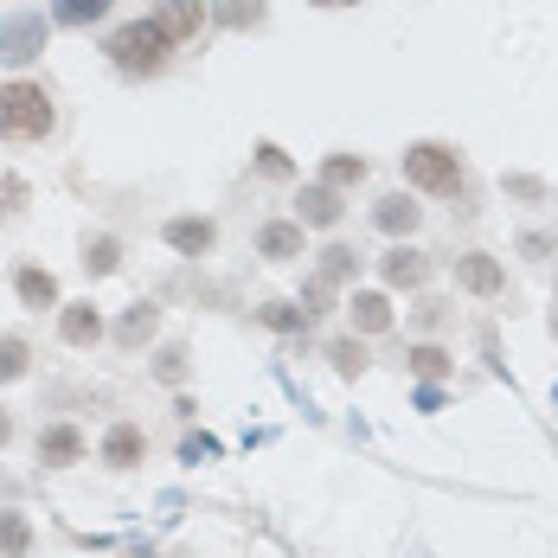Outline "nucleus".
Segmentation results:
<instances>
[{"mask_svg": "<svg viewBox=\"0 0 558 558\" xmlns=\"http://www.w3.org/2000/svg\"><path fill=\"white\" fill-rule=\"evenodd\" d=\"M0 135L7 142H39L52 135V97L39 84H0Z\"/></svg>", "mask_w": 558, "mask_h": 558, "instance_id": "f257e3e1", "label": "nucleus"}, {"mask_svg": "<svg viewBox=\"0 0 558 558\" xmlns=\"http://www.w3.org/2000/svg\"><path fill=\"white\" fill-rule=\"evenodd\" d=\"M168 33H161V20H129V26H116L110 33V58L122 64V71H161L168 64Z\"/></svg>", "mask_w": 558, "mask_h": 558, "instance_id": "f03ea898", "label": "nucleus"}, {"mask_svg": "<svg viewBox=\"0 0 558 558\" xmlns=\"http://www.w3.org/2000/svg\"><path fill=\"white\" fill-rule=\"evenodd\" d=\"M404 180L424 193H462V161L444 142H417V148H404Z\"/></svg>", "mask_w": 558, "mask_h": 558, "instance_id": "7ed1b4c3", "label": "nucleus"}, {"mask_svg": "<svg viewBox=\"0 0 558 558\" xmlns=\"http://www.w3.org/2000/svg\"><path fill=\"white\" fill-rule=\"evenodd\" d=\"M46 52V20L39 13H13L0 20V64H26V58Z\"/></svg>", "mask_w": 558, "mask_h": 558, "instance_id": "20e7f679", "label": "nucleus"}, {"mask_svg": "<svg viewBox=\"0 0 558 558\" xmlns=\"http://www.w3.org/2000/svg\"><path fill=\"white\" fill-rule=\"evenodd\" d=\"M155 20H161V33H168V39H193V33H199V20H206V7H199V0H168Z\"/></svg>", "mask_w": 558, "mask_h": 558, "instance_id": "39448f33", "label": "nucleus"}, {"mask_svg": "<svg viewBox=\"0 0 558 558\" xmlns=\"http://www.w3.org/2000/svg\"><path fill=\"white\" fill-rule=\"evenodd\" d=\"M353 328H360V335H386L391 328V302L386 295H373V289H360V295H353Z\"/></svg>", "mask_w": 558, "mask_h": 558, "instance_id": "423d86ee", "label": "nucleus"}, {"mask_svg": "<svg viewBox=\"0 0 558 558\" xmlns=\"http://www.w3.org/2000/svg\"><path fill=\"white\" fill-rule=\"evenodd\" d=\"M456 277H462V289H475V295H495L501 289V264L495 257H462Z\"/></svg>", "mask_w": 558, "mask_h": 558, "instance_id": "0eeeda50", "label": "nucleus"}, {"mask_svg": "<svg viewBox=\"0 0 558 558\" xmlns=\"http://www.w3.org/2000/svg\"><path fill=\"white\" fill-rule=\"evenodd\" d=\"M168 244H173V251H186V257H199V251H213V225H206V219H173L168 225Z\"/></svg>", "mask_w": 558, "mask_h": 558, "instance_id": "6e6552de", "label": "nucleus"}, {"mask_svg": "<svg viewBox=\"0 0 558 558\" xmlns=\"http://www.w3.org/2000/svg\"><path fill=\"white\" fill-rule=\"evenodd\" d=\"M340 219V193L335 186H308L302 193V225H335Z\"/></svg>", "mask_w": 558, "mask_h": 558, "instance_id": "1a4fd4ad", "label": "nucleus"}, {"mask_svg": "<svg viewBox=\"0 0 558 558\" xmlns=\"http://www.w3.org/2000/svg\"><path fill=\"white\" fill-rule=\"evenodd\" d=\"M13 289H20V302H26V308H52V302H58V282L46 277V270H20Z\"/></svg>", "mask_w": 558, "mask_h": 558, "instance_id": "9d476101", "label": "nucleus"}, {"mask_svg": "<svg viewBox=\"0 0 558 558\" xmlns=\"http://www.w3.org/2000/svg\"><path fill=\"white\" fill-rule=\"evenodd\" d=\"M97 335H104V315H97V308H84V302L64 308V340H71V347H90Z\"/></svg>", "mask_w": 558, "mask_h": 558, "instance_id": "9b49d317", "label": "nucleus"}, {"mask_svg": "<svg viewBox=\"0 0 558 558\" xmlns=\"http://www.w3.org/2000/svg\"><path fill=\"white\" fill-rule=\"evenodd\" d=\"M77 456H84V437H77V430H64V424L39 437V462H77Z\"/></svg>", "mask_w": 558, "mask_h": 558, "instance_id": "f8f14e48", "label": "nucleus"}, {"mask_svg": "<svg viewBox=\"0 0 558 558\" xmlns=\"http://www.w3.org/2000/svg\"><path fill=\"white\" fill-rule=\"evenodd\" d=\"M386 282L391 289H417V282H424V257H417V251H391L386 257Z\"/></svg>", "mask_w": 558, "mask_h": 558, "instance_id": "ddd939ff", "label": "nucleus"}, {"mask_svg": "<svg viewBox=\"0 0 558 558\" xmlns=\"http://www.w3.org/2000/svg\"><path fill=\"white\" fill-rule=\"evenodd\" d=\"M264 257H295L302 251V225H264Z\"/></svg>", "mask_w": 558, "mask_h": 558, "instance_id": "4468645a", "label": "nucleus"}, {"mask_svg": "<svg viewBox=\"0 0 558 558\" xmlns=\"http://www.w3.org/2000/svg\"><path fill=\"white\" fill-rule=\"evenodd\" d=\"M52 13H58V26H90V20L110 13V0H58Z\"/></svg>", "mask_w": 558, "mask_h": 558, "instance_id": "2eb2a0df", "label": "nucleus"}, {"mask_svg": "<svg viewBox=\"0 0 558 558\" xmlns=\"http://www.w3.org/2000/svg\"><path fill=\"white\" fill-rule=\"evenodd\" d=\"M148 335H155V308L142 302V308H129V322L116 328V340H122V347H142V340H148Z\"/></svg>", "mask_w": 558, "mask_h": 558, "instance_id": "dca6fc26", "label": "nucleus"}, {"mask_svg": "<svg viewBox=\"0 0 558 558\" xmlns=\"http://www.w3.org/2000/svg\"><path fill=\"white\" fill-rule=\"evenodd\" d=\"M411 225H417L411 199H379V231H411Z\"/></svg>", "mask_w": 558, "mask_h": 558, "instance_id": "f3484780", "label": "nucleus"}, {"mask_svg": "<svg viewBox=\"0 0 558 558\" xmlns=\"http://www.w3.org/2000/svg\"><path fill=\"white\" fill-rule=\"evenodd\" d=\"M116 257H122V251H116V238H90V251H84V270H90V277H110Z\"/></svg>", "mask_w": 558, "mask_h": 558, "instance_id": "a211bd4d", "label": "nucleus"}, {"mask_svg": "<svg viewBox=\"0 0 558 558\" xmlns=\"http://www.w3.org/2000/svg\"><path fill=\"white\" fill-rule=\"evenodd\" d=\"M219 20L225 26H257L264 20V0H219Z\"/></svg>", "mask_w": 558, "mask_h": 558, "instance_id": "6ab92c4d", "label": "nucleus"}, {"mask_svg": "<svg viewBox=\"0 0 558 558\" xmlns=\"http://www.w3.org/2000/svg\"><path fill=\"white\" fill-rule=\"evenodd\" d=\"M104 456H110L116 469H129V462L142 456V437H135V430H110V444H104Z\"/></svg>", "mask_w": 558, "mask_h": 558, "instance_id": "aec40b11", "label": "nucleus"}, {"mask_svg": "<svg viewBox=\"0 0 558 558\" xmlns=\"http://www.w3.org/2000/svg\"><path fill=\"white\" fill-rule=\"evenodd\" d=\"M0 553L7 558L26 553V520H20V513H0Z\"/></svg>", "mask_w": 558, "mask_h": 558, "instance_id": "412c9836", "label": "nucleus"}, {"mask_svg": "<svg viewBox=\"0 0 558 558\" xmlns=\"http://www.w3.org/2000/svg\"><path fill=\"white\" fill-rule=\"evenodd\" d=\"M26 206V180L20 173H0V219H13Z\"/></svg>", "mask_w": 558, "mask_h": 558, "instance_id": "4be33fe9", "label": "nucleus"}, {"mask_svg": "<svg viewBox=\"0 0 558 558\" xmlns=\"http://www.w3.org/2000/svg\"><path fill=\"white\" fill-rule=\"evenodd\" d=\"M20 373H26V340H0V379H20Z\"/></svg>", "mask_w": 558, "mask_h": 558, "instance_id": "5701e85b", "label": "nucleus"}, {"mask_svg": "<svg viewBox=\"0 0 558 558\" xmlns=\"http://www.w3.org/2000/svg\"><path fill=\"white\" fill-rule=\"evenodd\" d=\"M360 173H366V161H360V155H335V161H328V186H353Z\"/></svg>", "mask_w": 558, "mask_h": 558, "instance_id": "b1692460", "label": "nucleus"}, {"mask_svg": "<svg viewBox=\"0 0 558 558\" xmlns=\"http://www.w3.org/2000/svg\"><path fill=\"white\" fill-rule=\"evenodd\" d=\"M411 366H417L424 379H444V373H449V360L437 353V347H417V353H411Z\"/></svg>", "mask_w": 558, "mask_h": 558, "instance_id": "393cba45", "label": "nucleus"}, {"mask_svg": "<svg viewBox=\"0 0 558 558\" xmlns=\"http://www.w3.org/2000/svg\"><path fill=\"white\" fill-rule=\"evenodd\" d=\"M347 270H353V251H340V244L335 251H322V282H340Z\"/></svg>", "mask_w": 558, "mask_h": 558, "instance_id": "a878e982", "label": "nucleus"}, {"mask_svg": "<svg viewBox=\"0 0 558 558\" xmlns=\"http://www.w3.org/2000/svg\"><path fill=\"white\" fill-rule=\"evenodd\" d=\"M335 366H340V373H347V379H353V373L366 366V353H360L353 340H340V347H335Z\"/></svg>", "mask_w": 558, "mask_h": 558, "instance_id": "bb28decb", "label": "nucleus"}, {"mask_svg": "<svg viewBox=\"0 0 558 558\" xmlns=\"http://www.w3.org/2000/svg\"><path fill=\"white\" fill-rule=\"evenodd\" d=\"M264 322H270V328H282V335H289V328H302V315H295L289 302H270V308H264Z\"/></svg>", "mask_w": 558, "mask_h": 558, "instance_id": "cd10ccee", "label": "nucleus"}, {"mask_svg": "<svg viewBox=\"0 0 558 558\" xmlns=\"http://www.w3.org/2000/svg\"><path fill=\"white\" fill-rule=\"evenodd\" d=\"M7 437H13V424H7V411H0V444H7Z\"/></svg>", "mask_w": 558, "mask_h": 558, "instance_id": "c85d7f7f", "label": "nucleus"}, {"mask_svg": "<svg viewBox=\"0 0 558 558\" xmlns=\"http://www.w3.org/2000/svg\"><path fill=\"white\" fill-rule=\"evenodd\" d=\"M328 7H340V0H328Z\"/></svg>", "mask_w": 558, "mask_h": 558, "instance_id": "c756f323", "label": "nucleus"}]
</instances>
